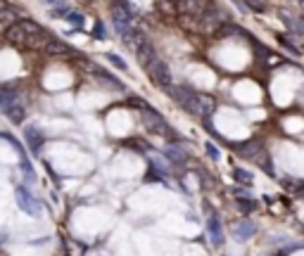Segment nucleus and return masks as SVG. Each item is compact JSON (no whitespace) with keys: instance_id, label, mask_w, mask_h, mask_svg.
I'll use <instances>...</instances> for the list:
<instances>
[{"instance_id":"5701e85b","label":"nucleus","mask_w":304,"mask_h":256,"mask_svg":"<svg viewBox=\"0 0 304 256\" xmlns=\"http://www.w3.org/2000/svg\"><path fill=\"white\" fill-rule=\"evenodd\" d=\"M278 40H281V43H283V45H285V48H287V50H290V53H292L295 57L300 55V48H297V45H295V43H292V40H290L287 36H283V34H278Z\"/></svg>"},{"instance_id":"9b49d317","label":"nucleus","mask_w":304,"mask_h":256,"mask_svg":"<svg viewBox=\"0 0 304 256\" xmlns=\"http://www.w3.org/2000/svg\"><path fill=\"white\" fill-rule=\"evenodd\" d=\"M207 233H209V239H212V244H214V247H221V244H223L226 235H223L221 220L216 219L214 214H212V216H209V220H207Z\"/></svg>"},{"instance_id":"ddd939ff","label":"nucleus","mask_w":304,"mask_h":256,"mask_svg":"<svg viewBox=\"0 0 304 256\" xmlns=\"http://www.w3.org/2000/svg\"><path fill=\"white\" fill-rule=\"evenodd\" d=\"M43 53H48V55H74L76 50H74L72 45L62 43V40H55V38H50V40L45 43Z\"/></svg>"},{"instance_id":"aec40b11","label":"nucleus","mask_w":304,"mask_h":256,"mask_svg":"<svg viewBox=\"0 0 304 256\" xmlns=\"http://www.w3.org/2000/svg\"><path fill=\"white\" fill-rule=\"evenodd\" d=\"M259 48H262V45H259ZM262 53H264V59H266L268 67H281V64H283V57H281V55H273V53H268L266 48H262Z\"/></svg>"},{"instance_id":"4468645a","label":"nucleus","mask_w":304,"mask_h":256,"mask_svg":"<svg viewBox=\"0 0 304 256\" xmlns=\"http://www.w3.org/2000/svg\"><path fill=\"white\" fill-rule=\"evenodd\" d=\"M164 157H166L171 164H179V166H183L185 162H188V152H185V149H181L179 145L164 147Z\"/></svg>"},{"instance_id":"4be33fe9","label":"nucleus","mask_w":304,"mask_h":256,"mask_svg":"<svg viewBox=\"0 0 304 256\" xmlns=\"http://www.w3.org/2000/svg\"><path fill=\"white\" fill-rule=\"evenodd\" d=\"M64 19H67L69 24H74L76 29H81V24H83V15H79V12H72V10H69V12L64 15Z\"/></svg>"},{"instance_id":"1a4fd4ad","label":"nucleus","mask_w":304,"mask_h":256,"mask_svg":"<svg viewBox=\"0 0 304 256\" xmlns=\"http://www.w3.org/2000/svg\"><path fill=\"white\" fill-rule=\"evenodd\" d=\"M212 5V0H181L179 10L183 15H190V17H200L207 7Z\"/></svg>"},{"instance_id":"c756f323","label":"nucleus","mask_w":304,"mask_h":256,"mask_svg":"<svg viewBox=\"0 0 304 256\" xmlns=\"http://www.w3.org/2000/svg\"><path fill=\"white\" fill-rule=\"evenodd\" d=\"M171 2H181V0H171Z\"/></svg>"},{"instance_id":"c85d7f7f","label":"nucleus","mask_w":304,"mask_h":256,"mask_svg":"<svg viewBox=\"0 0 304 256\" xmlns=\"http://www.w3.org/2000/svg\"><path fill=\"white\" fill-rule=\"evenodd\" d=\"M300 21H304V15H302V17H300Z\"/></svg>"},{"instance_id":"2eb2a0df","label":"nucleus","mask_w":304,"mask_h":256,"mask_svg":"<svg viewBox=\"0 0 304 256\" xmlns=\"http://www.w3.org/2000/svg\"><path fill=\"white\" fill-rule=\"evenodd\" d=\"M5 116H7L12 124H24V119H26V110H24V105H15V107H10V110L5 111Z\"/></svg>"},{"instance_id":"20e7f679","label":"nucleus","mask_w":304,"mask_h":256,"mask_svg":"<svg viewBox=\"0 0 304 256\" xmlns=\"http://www.w3.org/2000/svg\"><path fill=\"white\" fill-rule=\"evenodd\" d=\"M147 76H150V81L157 86V88H162V91H169L171 86H174V76H171V69H169V64L164 62V59H155L147 69Z\"/></svg>"},{"instance_id":"423d86ee","label":"nucleus","mask_w":304,"mask_h":256,"mask_svg":"<svg viewBox=\"0 0 304 256\" xmlns=\"http://www.w3.org/2000/svg\"><path fill=\"white\" fill-rule=\"evenodd\" d=\"M231 235L235 242H247L257 235V223L250 219H240L231 225Z\"/></svg>"},{"instance_id":"9d476101","label":"nucleus","mask_w":304,"mask_h":256,"mask_svg":"<svg viewBox=\"0 0 304 256\" xmlns=\"http://www.w3.org/2000/svg\"><path fill=\"white\" fill-rule=\"evenodd\" d=\"M24 138H26V145L31 147V152H34V154H38V152H41V147L45 145V135H43L36 126H26V128H24Z\"/></svg>"},{"instance_id":"f257e3e1","label":"nucleus","mask_w":304,"mask_h":256,"mask_svg":"<svg viewBox=\"0 0 304 256\" xmlns=\"http://www.w3.org/2000/svg\"><path fill=\"white\" fill-rule=\"evenodd\" d=\"M166 92L174 97V102L179 107L190 111L193 116L202 119V121H207L216 111V100L212 95H207V92H197L193 88H188V86H171Z\"/></svg>"},{"instance_id":"a878e982","label":"nucleus","mask_w":304,"mask_h":256,"mask_svg":"<svg viewBox=\"0 0 304 256\" xmlns=\"http://www.w3.org/2000/svg\"><path fill=\"white\" fill-rule=\"evenodd\" d=\"M43 2H48V5H53L55 10H69L64 0H43Z\"/></svg>"},{"instance_id":"6ab92c4d","label":"nucleus","mask_w":304,"mask_h":256,"mask_svg":"<svg viewBox=\"0 0 304 256\" xmlns=\"http://www.w3.org/2000/svg\"><path fill=\"white\" fill-rule=\"evenodd\" d=\"M19 24H21V29L26 31V36H31V34H41V31H43V26L36 24L34 19H21Z\"/></svg>"},{"instance_id":"7ed1b4c3","label":"nucleus","mask_w":304,"mask_h":256,"mask_svg":"<svg viewBox=\"0 0 304 256\" xmlns=\"http://www.w3.org/2000/svg\"><path fill=\"white\" fill-rule=\"evenodd\" d=\"M141 121H143V126H145L147 133H152V135H162V138H169V140H176L174 128L166 124V119H164L157 110H152V107L143 105V107H141Z\"/></svg>"},{"instance_id":"412c9836","label":"nucleus","mask_w":304,"mask_h":256,"mask_svg":"<svg viewBox=\"0 0 304 256\" xmlns=\"http://www.w3.org/2000/svg\"><path fill=\"white\" fill-rule=\"evenodd\" d=\"M105 59H109V62H112V64L117 67V69H122V72H128V64H126V62H124V59H122L119 55H114V53H107V55H105Z\"/></svg>"},{"instance_id":"f3484780","label":"nucleus","mask_w":304,"mask_h":256,"mask_svg":"<svg viewBox=\"0 0 304 256\" xmlns=\"http://www.w3.org/2000/svg\"><path fill=\"white\" fill-rule=\"evenodd\" d=\"M15 21H19V17H17V12H15L10 5L0 10V26H2V29H5V26H10V24H15Z\"/></svg>"},{"instance_id":"f8f14e48","label":"nucleus","mask_w":304,"mask_h":256,"mask_svg":"<svg viewBox=\"0 0 304 256\" xmlns=\"http://www.w3.org/2000/svg\"><path fill=\"white\" fill-rule=\"evenodd\" d=\"M5 40L10 43V45H24V40H26V31L21 29V24L15 21V24H10V26H5Z\"/></svg>"},{"instance_id":"7c9ffc66","label":"nucleus","mask_w":304,"mask_h":256,"mask_svg":"<svg viewBox=\"0 0 304 256\" xmlns=\"http://www.w3.org/2000/svg\"><path fill=\"white\" fill-rule=\"evenodd\" d=\"M302 2H304V0H302Z\"/></svg>"},{"instance_id":"bb28decb","label":"nucleus","mask_w":304,"mask_h":256,"mask_svg":"<svg viewBox=\"0 0 304 256\" xmlns=\"http://www.w3.org/2000/svg\"><path fill=\"white\" fill-rule=\"evenodd\" d=\"M204 149H207V154H209L212 159H219V157H221V152H219V149H216L212 143H207V145H204Z\"/></svg>"},{"instance_id":"393cba45","label":"nucleus","mask_w":304,"mask_h":256,"mask_svg":"<svg viewBox=\"0 0 304 256\" xmlns=\"http://www.w3.org/2000/svg\"><path fill=\"white\" fill-rule=\"evenodd\" d=\"M93 36H95V38H100V40H102V38L107 36V31H105V24H102V21H95V29H93Z\"/></svg>"},{"instance_id":"b1692460","label":"nucleus","mask_w":304,"mask_h":256,"mask_svg":"<svg viewBox=\"0 0 304 256\" xmlns=\"http://www.w3.org/2000/svg\"><path fill=\"white\" fill-rule=\"evenodd\" d=\"M287 21V29L295 31V34H304V26L300 24V19H290V17H283Z\"/></svg>"},{"instance_id":"6e6552de","label":"nucleus","mask_w":304,"mask_h":256,"mask_svg":"<svg viewBox=\"0 0 304 256\" xmlns=\"http://www.w3.org/2000/svg\"><path fill=\"white\" fill-rule=\"evenodd\" d=\"M136 57H138L141 67H143V69H147V67H150V64H152V62H155V59H157L160 55H157V50H155V45H152V43L143 40V43L136 48Z\"/></svg>"},{"instance_id":"cd10ccee","label":"nucleus","mask_w":304,"mask_h":256,"mask_svg":"<svg viewBox=\"0 0 304 256\" xmlns=\"http://www.w3.org/2000/svg\"><path fill=\"white\" fill-rule=\"evenodd\" d=\"M7 5H10L7 0H0V10H2V7H7Z\"/></svg>"},{"instance_id":"a211bd4d","label":"nucleus","mask_w":304,"mask_h":256,"mask_svg":"<svg viewBox=\"0 0 304 256\" xmlns=\"http://www.w3.org/2000/svg\"><path fill=\"white\" fill-rule=\"evenodd\" d=\"M235 204H238V209H240L243 214H250V211H254V209H257V201L247 200L245 195H238V197H235Z\"/></svg>"},{"instance_id":"dca6fc26","label":"nucleus","mask_w":304,"mask_h":256,"mask_svg":"<svg viewBox=\"0 0 304 256\" xmlns=\"http://www.w3.org/2000/svg\"><path fill=\"white\" fill-rule=\"evenodd\" d=\"M233 178H235V183L245 185V187H252V183H254V178H252L250 171H245V168H233Z\"/></svg>"},{"instance_id":"39448f33","label":"nucleus","mask_w":304,"mask_h":256,"mask_svg":"<svg viewBox=\"0 0 304 256\" xmlns=\"http://www.w3.org/2000/svg\"><path fill=\"white\" fill-rule=\"evenodd\" d=\"M15 200H17L19 209L24 211V214H29V216H41V211H43V206H41V201L29 192V187H24V185H19L17 190H15Z\"/></svg>"},{"instance_id":"0eeeda50","label":"nucleus","mask_w":304,"mask_h":256,"mask_svg":"<svg viewBox=\"0 0 304 256\" xmlns=\"http://www.w3.org/2000/svg\"><path fill=\"white\" fill-rule=\"evenodd\" d=\"M15 105H21V92L17 86H2L0 88V111H7Z\"/></svg>"},{"instance_id":"f03ea898","label":"nucleus","mask_w":304,"mask_h":256,"mask_svg":"<svg viewBox=\"0 0 304 256\" xmlns=\"http://www.w3.org/2000/svg\"><path fill=\"white\" fill-rule=\"evenodd\" d=\"M243 159H247V162H254V164L259 166V168H264L268 176H273L276 178V173H273V166H271V154H268V149L264 147L262 140H257V138H252V140H245V143H240V145L233 147Z\"/></svg>"}]
</instances>
